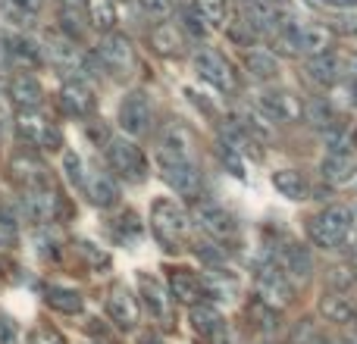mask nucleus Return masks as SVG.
Segmentation results:
<instances>
[{
	"label": "nucleus",
	"instance_id": "cd10ccee",
	"mask_svg": "<svg viewBox=\"0 0 357 344\" xmlns=\"http://www.w3.org/2000/svg\"><path fill=\"white\" fill-rule=\"evenodd\" d=\"M279 260H282L285 272L295 279H307L310 272H314V257H310L307 247H301V244H289L282 253H279Z\"/></svg>",
	"mask_w": 357,
	"mask_h": 344
},
{
	"label": "nucleus",
	"instance_id": "5fc2aeb1",
	"mask_svg": "<svg viewBox=\"0 0 357 344\" xmlns=\"http://www.w3.org/2000/svg\"><path fill=\"white\" fill-rule=\"evenodd\" d=\"M348 69H351V75H357V56L351 60V66H348Z\"/></svg>",
	"mask_w": 357,
	"mask_h": 344
},
{
	"label": "nucleus",
	"instance_id": "8fccbe9b",
	"mask_svg": "<svg viewBox=\"0 0 357 344\" xmlns=\"http://www.w3.org/2000/svg\"><path fill=\"white\" fill-rule=\"evenodd\" d=\"M320 3L333 6V10H354V6H357V0H320Z\"/></svg>",
	"mask_w": 357,
	"mask_h": 344
},
{
	"label": "nucleus",
	"instance_id": "603ef678",
	"mask_svg": "<svg viewBox=\"0 0 357 344\" xmlns=\"http://www.w3.org/2000/svg\"><path fill=\"white\" fill-rule=\"evenodd\" d=\"M142 344H163V341H160V338H154V335H144Z\"/></svg>",
	"mask_w": 357,
	"mask_h": 344
},
{
	"label": "nucleus",
	"instance_id": "dca6fc26",
	"mask_svg": "<svg viewBox=\"0 0 357 344\" xmlns=\"http://www.w3.org/2000/svg\"><path fill=\"white\" fill-rule=\"evenodd\" d=\"M6 97L19 107V110H41L44 104V88L35 75L29 72H16L6 85Z\"/></svg>",
	"mask_w": 357,
	"mask_h": 344
},
{
	"label": "nucleus",
	"instance_id": "9d476101",
	"mask_svg": "<svg viewBox=\"0 0 357 344\" xmlns=\"http://www.w3.org/2000/svg\"><path fill=\"white\" fill-rule=\"evenodd\" d=\"M98 60L104 63L107 72H116V75H129L135 69V47L126 35L119 31H104L98 44Z\"/></svg>",
	"mask_w": 357,
	"mask_h": 344
},
{
	"label": "nucleus",
	"instance_id": "c756f323",
	"mask_svg": "<svg viewBox=\"0 0 357 344\" xmlns=\"http://www.w3.org/2000/svg\"><path fill=\"white\" fill-rule=\"evenodd\" d=\"M138 288H142L144 295V304L151 307V313L157 316V320H169V295L163 291L160 282H154V279L144 276L142 282H138Z\"/></svg>",
	"mask_w": 357,
	"mask_h": 344
},
{
	"label": "nucleus",
	"instance_id": "39448f33",
	"mask_svg": "<svg viewBox=\"0 0 357 344\" xmlns=\"http://www.w3.org/2000/svg\"><path fill=\"white\" fill-rule=\"evenodd\" d=\"M191 219L213 241H226L235 235V216L222 203H216L213 197H197L195 207H191Z\"/></svg>",
	"mask_w": 357,
	"mask_h": 344
},
{
	"label": "nucleus",
	"instance_id": "4c0bfd02",
	"mask_svg": "<svg viewBox=\"0 0 357 344\" xmlns=\"http://www.w3.org/2000/svg\"><path fill=\"white\" fill-rule=\"evenodd\" d=\"M85 16H82V6H60V29L69 35V41H79L82 31H85Z\"/></svg>",
	"mask_w": 357,
	"mask_h": 344
},
{
	"label": "nucleus",
	"instance_id": "412c9836",
	"mask_svg": "<svg viewBox=\"0 0 357 344\" xmlns=\"http://www.w3.org/2000/svg\"><path fill=\"white\" fill-rule=\"evenodd\" d=\"M235 119H238V125L245 129V135L251 138V141H270L273 138V125H270V116L266 113H260L257 107H238L235 110Z\"/></svg>",
	"mask_w": 357,
	"mask_h": 344
},
{
	"label": "nucleus",
	"instance_id": "f03ea898",
	"mask_svg": "<svg viewBox=\"0 0 357 344\" xmlns=\"http://www.w3.org/2000/svg\"><path fill=\"white\" fill-rule=\"evenodd\" d=\"M157 166H160V175L167 178V185L173 191H178L188 201H197L204 194V175L201 169L195 166L191 157H163L157 154Z\"/></svg>",
	"mask_w": 357,
	"mask_h": 344
},
{
	"label": "nucleus",
	"instance_id": "7c9ffc66",
	"mask_svg": "<svg viewBox=\"0 0 357 344\" xmlns=\"http://www.w3.org/2000/svg\"><path fill=\"white\" fill-rule=\"evenodd\" d=\"M320 172L329 178V182H335V185H345V182H351V178H354L357 163H354L348 154H329L326 160L320 163Z\"/></svg>",
	"mask_w": 357,
	"mask_h": 344
},
{
	"label": "nucleus",
	"instance_id": "0eeeda50",
	"mask_svg": "<svg viewBox=\"0 0 357 344\" xmlns=\"http://www.w3.org/2000/svg\"><path fill=\"white\" fill-rule=\"evenodd\" d=\"M119 129L126 138H142L154 129V104L144 91H129L119 104Z\"/></svg>",
	"mask_w": 357,
	"mask_h": 344
},
{
	"label": "nucleus",
	"instance_id": "864d4df0",
	"mask_svg": "<svg viewBox=\"0 0 357 344\" xmlns=\"http://www.w3.org/2000/svg\"><path fill=\"white\" fill-rule=\"evenodd\" d=\"M60 6H82V0H60Z\"/></svg>",
	"mask_w": 357,
	"mask_h": 344
},
{
	"label": "nucleus",
	"instance_id": "79ce46f5",
	"mask_svg": "<svg viewBox=\"0 0 357 344\" xmlns=\"http://www.w3.org/2000/svg\"><path fill=\"white\" fill-rule=\"evenodd\" d=\"M326 282H329V288H339V295H342V291L354 282V276H351V269H345V266H335V269H329Z\"/></svg>",
	"mask_w": 357,
	"mask_h": 344
},
{
	"label": "nucleus",
	"instance_id": "aec40b11",
	"mask_svg": "<svg viewBox=\"0 0 357 344\" xmlns=\"http://www.w3.org/2000/svg\"><path fill=\"white\" fill-rule=\"evenodd\" d=\"M295 41H298V50H307L310 56L329 54V47H333V29H326L320 22L295 25Z\"/></svg>",
	"mask_w": 357,
	"mask_h": 344
},
{
	"label": "nucleus",
	"instance_id": "7ed1b4c3",
	"mask_svg": "<svg viewBox=\"0 0 357 344\" xmlns=\"http://www.w3.org/2000/svg\"><path fill=\"white\" fill-rule=\"evenodd\" d=\"M151 222H154V232H157V241L169 251H178L188 238V216L176 207L173 201H157L154 210H151Z\"/></svg>",
	"mask_w": 357,
	"mask_h": 344
},
{
	"label": "nucleus",
	"instance_id": "09e8293b",
	"mask_svg": "<svg viewBox=\"0 0 357 344\" xmlns=\"http://www.w3.org/2000/svg\"><path fill=\"white\" fill-rule=\"evenodd\" d=\"M10 3H16L19 10H25V13H38L44 6V0H10Z\"/></svg>",
	"mask_w": 357,
	"mask_h": 344
},
{
	"label": "nucleus",
	"instance_id": "393cba45",
	"mask_svg": "<svg viewBox=\"0 0 357 344\" xmlns=\"http://www.w3.org/2000/svg\"><path fill=\"white\" fill-rule=\"evenodd\" d=\"M151 47H154L157 54L176 56V54H182L185 50V38H182V31H178L173 22H157L154 29H151Z\"/></svg>",
	"mask_w": 357,
	"mask_h": 344
},
{
	"label": "nucleus",
	"instance_id": "ddd939ff",
	"mask_svg": "<svg viewBox=\"0 0 357 344\" xmlns=\"http://www.w3.org/2000/svg\"><path fill=\"white\" fill-rule=\"evenodd\" d=\"M79 188H82V194L94 203V207H113L116 197H119V188H116V182H113V175H107V172H100L94 166L82 169Z\"/></svg>",
	"mask_w": 357,
	"mask_h": 344
},
{
	"label": "nucleus",
	"instance_id": "2eb2a0df",
	"mask_svg": "<svg viewBox=\"0 0 357 344\" xmlns=\"http://www.w3.org/2000/svg\"><path fill=\"white\" fill-rule=\"evenodd\" d=\"M22 213L29 222L35 226H44L56 216V194L50 191V185H41V188H25L22 191Z\"/></svg>",
	"mask_w": 357,
	"mask_h": 344
},
{
	"label": "nucleus",
	"instance_id": "b1692460",
	"mask_svg": "<svg viewBox=\"0 0 357 344\" xmlns=\"http://www.w3.org/2000/svg\"><path fill=\"white\" fill-rule=\"evenodd\" d=\"M304 72H307L310 81H317V85H335L342 75V63L335 60L333 54H314L307 60V66H304Z\"/></svg>",
	"mask_w": 357,
	"mask_h": 344
},
{
	"label": "nucleus",
	"instance_id": "6e6552de",
	"mask_svg": "<svg viewBox=\"0 0 357 344\" xmlns=\"http://www.w3.org/2000/svg\"><path fill=\"white\" fill-rule=\"evenodd\" d=\"M41 56L50 63V66H56L63 75H69V79H82L88 69V56L82 54L79 47H75L69 38H47L41 47Z\"/></svg>",
	"mask_w": 357,
	"mask_h": 344
},
{
	"label": "nucleus",
	"instance_id": "5701e85b",
	"mask_svg": "<svg viewBox=\"0 0 357 344\" xmlns=\"http://www.w3.org/2000/svg\"><path fill=\"white\" fill-rule=\"evenodd\" d=\"M245 19L248 29L264 31V35H273L279 29V13L273 10V3H264V0H245Z\"/></svg>",
	"mask_w": 357,
	"mask_h": 344
},
{
	"label": "nucleus",
	"instance_id": "a878e982",
	"mask_svg": "<svg viewBox=\"0 0 357 344\" xmlns=\"http://www.w3.org/2000/svg\"><path fill=\"white\" fill-rule=\"evenodd\" d=\"M10 175L16 178L22 188H41V185H47L44 166L35 160V157H25V154H19L16 160L10 163Z\"/></svg>",
	"mask_w": 357,
	"mask_h": 344
},
{
	"label": "nucleus",
	"instance_id": "3c124183",
	"mask_svg": "<svg viewBox=\"0 0 357 344\" xmlns=\"http://www.w3.org/2000/svg\"><path fill=\"white\" fill-rule=\"evenodd\" d=\"M342 29H345V31H348V35H357V19H348V22H345V25H342Z\"/></svg>",
	"mask_w": 357,
	"mask_h": 344
},
{
	"label": "nucleus",
	"instance_id": "20e7f679",
	"mask_svg": "<svg viewBox=\"0 0 357 344\" xmlns=\"http://www.w3.org/2000/svg\"><path fill=\"white\" fill-rule=\"evenodd\" d=\"M107 163L126 182H144V172H148L142 148L132 138H110L107 141Z\"/></svg>",
	"mask_w": 357,
	"mask_h": 344
},
{
	"label": "nucleus",
	"instance_id": "e433bc0d",
	"mask_svg": "<svg viewBox=\"0 0 357 344\" xmlns=\"http://www.w3.org/2000/svg\"><path fill=\"white\" fill-rule=\"evenodd\" d=\"M195 13L207 22V29H220L226 22V0H195Z\"/></svg>",
	"mask_w": 357,
	"mask_h": 344
},
{
	"label": "nucleus",
	"instance_id": "1a4fd4ad",
	"mask_svg": "<svg viewBox=\"0 0 357 344\" xmlns=\"http://www.w3.org/2000/svg\"><path fill=\"white\" fill-rule=\"evenodd\" d=\"M16 132H19V138H22L25 144L41 148V150H56L63 144V138H60V132L54 129V123H47L38 110H19Z\"/></svg>",
	"mask_w": 357,
	"mask_h": 344
},
{
	"label": "nucleus",
	"instance_id": "6ab92c4d",
	"mask_svg": "<svg viewBox=\"0 0 357 344\" xmlns=\"http://www.w3.org/2000/svg\"><path fill=\"white\" fill-rule=\"evenodd\" d=\"M107 313L119 329H135L138 322V301L126 288H113L107 297Z\"/></svg>",
	"mask_w": 357,
	"mask_h": 344
},
{
	"label": "nucleus",
	"instance_id": "58836bf2",
	"mask_svg": "<svg viewBox=\"0 0 357 344\" xmlns=\"http://www.w3.org/2000/svg\"><path fill=\"white\" fill-rule=\"evenodd\" d=\"M248 320H251L257 329H266V332H276L279 329V313L260 301H254L251 307H248Z\"/></svg>",
	"mask_w": 357,
	"mask_h": 344
},
{
	"label": "nucleus",
	"instance_id": "de8ad7c7",
	"mask_svg": "<svg viewBox=\"0 0 357 344\" xmlns=\"http://www.w3.org/2000/svg\"><path fill=\"white\" fill-rule=\"evenodd\" d=\"M13 335H16V329H13V322L6 320L3 313H0V344H10Z\"/></svg>",
	"mask_w": 357,
	"mask_h": 344
},
{
	"label": "nucleus",
	"instance_id": "4be33fe9",
	"mask_svg": "<svg viewBox=\"0 0 357 344\" xmlns=\"http://www.w3.org/2000/svg\"><path fill=\"white\" fill-rule=\"evenodd\" d=\"M245 69L260 81H273L279 75V63H276V56H273V50L257 47V44L245 50Z\"/></svg>",
	"mask_w": 357,
	"mask_h": 344
},
{
	"label": "nucleus",
	"instance_id": "c9c22d12",
	"mask_svg": "<svg viewBox=\"0 0 357 344\" xmlns=\"http://www.w3.org/2000/svg\"><path fill=\"white\" fill-rule=\"evenodd\" d=\"M44 301H47L50 310L66 313V316H73V313H79L82 310V297L75 295V291H69V288H47L44 291Z\"/></svg>",
	"mask_w": 357,
	"mask_h": 344
},
{
	"label": "nucleus",
	"instance_id": "72a5a7b5",
	"mask_svg": "<svg viewBox=\"0 0 357 344\" xmlns=\"http://www.w3.org/2000/svg\"><path fill=\"white\" fill-rule=\"evenodd\" d=\"M216 138H220V144L222 148H229V150H235V154H248L251 150V138L245 135V129H241L238 123H220L216 125Z\"/></svg>",
	"mask_w": 357,
	"mask_h": 344
},
{
	"label": "nucleus",
	"instance_id": "ea45409f",
	"mask_svg": "<svg viewBox=\"0 0 357 344\" xmlns=\"http://www.w3.org/2000/svg\"><path fill=\"white\" fill-rule=\"evenodd\" d=\"M195 253L204 260V263H210V266H213V269H220V266L226 263V253H222V247L216 244L213 238H210V241H197Z\"/></svg>",
	"mask_w": 357,
	"mask_h": 344
},
{
	"label": "nucleus",
	"instance_id": "4d7b16f0",
	"mask_svg": "<svg viewBox=\"0 0 357 344\" xmlns=\"http://www.w3.org/2000/svg\"><path fill=\"white\" fill-rule=\"evenodd\" d=\"M345 344H357V335H351V338H348Z\"/></svg>",
	"mask_w": 357,
	"mask_h": 344
},
{
	"label": "nucleus",
	"instance_id": "bb28decb",
	"mask_svg": "<svg viewBox=\"0 0 357 344\" xmlns=\"http://www.w3.org/2000/svg\"><path fill=\"white\" fill-rule=\"evenodd\" d=\"M188 322L195 326V332H201V335H216L226 326L222 313L216 307H210V304H195V307H188Z\"/></svg>",
	"mask_w": 357,
	"mask_h": 344
},
{
	"label": "nucleus",
	"instance_id": "423d86ee",
	"mask_svg": "<svg viewBox=\"0 0 357 344\" xmlns=\"http://www.w3.org/2000/svg\"><path fill=\"white\" fill-rule=\"evenodd\" d=\"M191 63H195L197 75H201L207 85H213L216 91H222V94L235 91V69L216 47H197L195 54H191Z\"/></svg>",
	"mask_w": 357,
	"mask_h": 344
},
{
	"label": "nucleus",
	"instance_id": "49530a36",
	"mask_svg": "<svg viewBox=\"0 0 357 344\" xmlns=\"http://www.w3.org/2000/svg\"><path fill=\"white\" fill-rule=\"evenodd\" d=\"M210 338H213V344H241V341H238V335H235L232 329H226V326H222L216 335H210Z\"/></svg>",
	"mask_w": 357,
	"mask_h": 344
},
{
	"label": "nucleus",
	"instance_id": "6e6d98bb",
	"mask_svg": "<svg viewBox=\"0 0 357 344\" xmlns=\"http://www.w3.org/2000/svg\"><path fill=\"white\" fill-rule=\"evenodd\" d=\"M310 344H329L326 338H314V341H310Z\"/></svg>",
	"mask_w": 357,
	"mask_h": 344
},
{
	"label": "nucleus",
	"instance_id": "f8f14e48",
	"mask_svg": "<svg viewBox=\"0 0 357 344\" xmlns=\"http://www.w3.org/2000/svg\"><path fill=\"white\" fill-rule=\"evenodd\" d=\"M257 110L276 123H298L301 119V104L295 100V94L279 91V88H266L257 94Z\"/></svg>",
	"mask_w": 357,
	"mask_h": 344
},
{
	"label": "nucleus",
	"instance_id": "f704fd0d",
	"mask_svg": "<svg viewBox=\"0 0 357 344\" xmlns=\"http://www.w3.org/2000/svg\"><path fill=\"white\" fill-rule=\"evenodd\" d=\"M301 116L307 119V123L314 125L317 132H326V129H333V125L339 123V119H335V110H333V107H329L323 97H314V100H310V104L301 110Z\"/></svg>",
	"mask_w": 357,
	"mask_h": 344
},
{
	"label": "nucleus",
	"instance_id": "c03bdc74",
	"mask_svg": "<svg viewBox=\"0 0 357 344\" xmlns=\"http://www.w3.org/2000/svg\"><path fill=\"white\" fill-rule=\"evenodd\" d=\"M138 6H142V10H148L151 16H167L169 13V0H138Z\"/></svg>",
	"mask_w": 357,
	"mask_h": 344
},
{
	"label": "nucleus",
	"instance_id": "37998d69",
	"mask_svg": "<svg viewBox=\"0 0 357 344\" xmlns=\"http://www.w3.org/2000/svg\"><path fill=\"white\" fill-rule=\"evenodd\" d=\"M79 247H82V253H85V257L91 260V266H98V269H100V266H107V263H110V257H107V253L100 251L98 244H91V241H82Z\"/></svg>",
	"mask_w": 357,
	"mask_h": 344
},
{
	"label": "nucleus",
	"instance_id": "a18cd8bd",
	"mask_svg": "<svg viewBox=\"0 0 357 344\" xmlns=\"http://www.w3.org/2000/svg\"><path fill=\"white\" fill-rule=\"evenodd\" d=\"M185 25H188V29H191V35H197V38H204V35H207V22H204V19L197 16L195 10H188V13H185Z\"/></svg>",
	"mask_w": 357,
	"mask_h": 344
},
{
	"label": "nucleus",
	"instance_id": "13d9d810",
	"mask_svg": "<svg viewBox=\"0 0 357 344\" xmlns=\"http://www.w3.org/2000/svg\"><path fill=\"white\" fill-rule=\"evenodd\" d=\"M354 253H357V247H354Z\"/></svg>",
	"mask_w": 357,
	"mask_h": 344
},
{
	"label": "nucleus",
	"instance_id": "4468645a",
	"mask_svg": "<svg viewBox=\"0 0 357 344\" xmlns=\"http://www.w3.org/2000/svg\"><path fill=\"white\" fill-rule=\"evenodd\" d=\"M60 107L63 113L75 119H88L94 113V94L85 85V79H66L60 85Z\"/></svg>",
	"mask_w": 357,
	"mask_h": 344
},
{
	"label": "nucleus",
	"instance_id": "f3484780",
	"mask_svg": "<svg viewBox=\"0 0 357 344\" xmlns=\"http://www.w3.org/2000/svg\"><path fill=\"white\" fill-rule=\"evenodd\" d=\"M157 154L163 157H191V132L182 123L169 119L163 123L160 138H157Z\"/></svg>",
	"mask_w": 357,
	"mask_h": 344
},
{
	"label": "nucleus",
	"instance_id": "9b49d317",
	"mask_svg": "<svg viewBox=\"0 0 357 344\" xmlns=\"http://www.w3.org/2000/svg\"><path fill=\"white\" fill-rule=\"evenodd\" d=\"M257 301L266 304V307L273 310H282L291 304V285H289V276H282V272L276 269V263L264 266V269L257 272Z\"/></svg>",
	"mask_w": 357,
	"mask_h": 344
},
{
	"label": "nucleus",
	"instance_id": "c85d7f7f",
	"mask_svg": "<svg viewBox=\"0 0 357 344\" xmlns=\"http://www.w3.org/2000/svg\"><path fill=\"white\" fill-rule=\"evenodd\" d=\"M273 185H276V191L282 197H289V201H304V197H307V182H304V175L298 169L273 172Z\"/></svg>",
	"mask_w": 357,
	"mask_h": 344
},
{
	"label": "nucleus",
	"instance_id": "a19ab883",
	"mask_svg": "<svg viewBox=\"0 0 357 344\" xmlns=\"http://www.w3.org/2000/svg\"><path fill=\"white\" fill-rule=\"evenodd\" d=\"M82 160H79V154H75V150H66V154H63V172H66V178L69 182L75 185V188H79V182H82Z\"/></svg>",
	"mask_w": 357,
	"mask_h": 344
},
{
	"label": "nucleus",
	"instance_id": "2f4dec72",
	"mask_svg": "<svg viewBox=\"0 0 357 344\" xmlns=\"http://www.w3.org/2000/svg\"><path fill=\"white\" fill-rule=\"evenodd\" d=\"M82 6L88 13V22L98 31H113V25H116V6H113V0H82Z\"/></svg>",
	"mask_w": 357,
	"mask_h": 344
},
{
	"label": "nucleus",
	"instance_id": "473e14b6",
	"mask_svg": "<svg viewBox=\"0 0 357 344\" xmlns=\"http://www.w3.org/2000/svg\"><path fill=\"white\" fill-rule=\"evenodd\" d=\"M320 313L326 316L329 322H339V326H348V322H354V307L348 304V297L335 295V291L320 301Z\"/></svg>",
	"mask_w": 357,
	"mask_h": 344
},
{
	"label": "nucleus",
	"instance_id": "f257e3e1",
	"mask_svg": "<svg viewBox=\"0 0 357 344\" xmlns=\"http://www.w3.org/2000/svg\"><path fill=\"white\" fill-rule=\"evenodd\" d=\"M351 232V213L345 207H326L307 219V235L323 251H339Z\"/></svg>",
	"mask_w": 357,
	"mask_h": 344
},
{
	"label": "nucleus",
	"instance_id": "a211bd4d",
	"mask_svg": "<svg viewBox=\"0 0 357 344\" xmlns=\"http://www.w3.org/2000/svg\"><path fill=\"white\" fill-rule=\"evenodd\" d=\"M169 295L185 307H195V304H201L207 297V291H204V282L197 276H191L185 269H173L169 272Z\"/></svg>",
	"mask_w": 357,
	"mask_h": 344
}]
</instances>
